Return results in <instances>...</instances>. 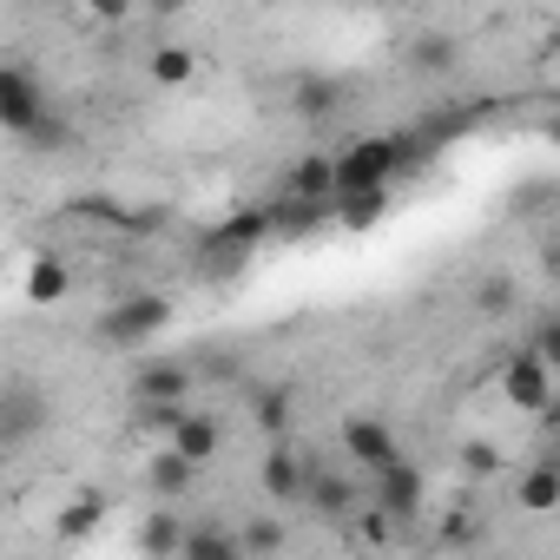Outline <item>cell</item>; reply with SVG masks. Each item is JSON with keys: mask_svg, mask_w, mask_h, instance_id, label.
<instances>
[{"mask_svg": "<svg viewBox=\"0 0 560 560\" xmlns=\"http://www.w3.org/2000/svg\"><path fill=\"white\" fill-rule=\"evenodd\" d=\"M343 80H330V73H304L298 86H291V113L298 119H311V126H324V119H337L343 113Z\"/></svg>", "mask_w": 560, "mask_h": 560, "instance_id": "9a60e30c", "label": "cell"}, {"mask_svg": "<svg viewBox=\"0 0 560 560\" xmlns=\"http://www.w3.org/2000/svg\"><path fill=\"white\" fill-rule=\"evenodd\" d=\"M462 475H475V481L501 475V448L494 442H462Z\"/></svg>", "mask_w": 560, "mask_h": 560, "instance_id": "484cf974", "label": "cell"}, {"mask_svg": "<svg viewBox=\"0 0 560 560\" xmlns=\"http://www.w3.org/2000/svg\"><path fill=\"white\" fill-rule=\"evenodd\" d=\"M47 119V93H40V80H34V67H0V126H8L14 139H27L34 126Z\"/></svg>", "mask_w": 560, "mask_h": 560, "instance_id": "52a82bcc", "label": "cell"}, {"mask_svg": "<svg viewBox=\"0 0 560 560\" xmlns=\"http://www.w3.org/2000/svg\"><path fill=\"white\" fill-rule=\"evenodd\" d=\"M145 488H152V501H185V494L198 488V462L165 442V448L145 462Z\"/></svg>", "mask_w": 560, "mask_h": 560, "instance_id": "4fadbf2b", "label": "cell"}, {"mask_svg": "<svg viewBox=\"0 0 560 560\" xmlns=\"http://www.w3.org/2000/svg\"><path fill=\"white\" fill-rule=\"evenodd\" d=\"M343 455H350L363 475H376V468L402 462V442H396L389 422H376V416H350V422H343Z\"/></svg>", "mask_w": 560, "mask_h": 560, "instance_id": "8fae6325", "label": "cell"}, {"mask_svg": "<svg viewBox=\"0 0 560 560\" xmlns=\"http://www.w3.org/2000/svg\"><path fill=\"white\" fill-rule=\"evenodd\" d=\"M257 481H264V494H270L277 508H304V481H311V462H304V448H291L284 435H277V442L264 448V468H257Z\"/></svg>", "mask_w": 560, "mask_h": 560, "instance_id": "ba28073f", "label": "cell"}, {"mask_svg": "<svg viewBox=\"0 0 560 560\" xmlns=\"http://www.w3.org/2000/svg\"><path fill=\"white\" fill-rule=\"evenodd\" d=\"M376 8H396V0H376Z\"/></svg>", "mask_w": 560, "mask_h": 560, "instance_id": "1f68e13d", "label": "cell"}, {"mask_svg": "<svg viewBox=\"0 0 560 560\" xmlns=\"http://www.w3.org/2000/svg\"><path fill=\"white\" fill-rule=\"evenodd\" d=\"M145 73H152L159 86H191V73H198V60H191L185 47H152V60H145Z\"/></svg>", "mask_w": 560, "mask_h": 560, "instance_id": "cb8c5ba5", "label": "cell"}, {"mask_svg": "<svg viewBox=\"0 0 560 560\" xmlns=\"http://www.w3.org/2000/svg\"><path fill=\"white\" fill-rule=\"evenodd\" d=\"M514 501L527 508V514H553L560 508V468L540 455V462H527L521 468V481H514Z\"/></svg>", "mask_w": 560, "mask_h": 560, "instance_id": "e0dca14e", "label": "cell"}, {"mask_svg": "<svg viewBox=\"0 0 560 560\" xmlns=\"http://www.w3.org/2000/svg\"><path fill=\"white\" fill-rule=\"evenodd\" d=\"M86 14H93V21H113V27H119V21L132 14V0H86Z\"/></svg>", "mask_w": 560, "mask_h": 560, "instance_id": "4dcf8cb0", "label": "cell"}, {"mask_svg": "<svg viewBox=\"0 0 560 560\" xmlns=\"http://www.w3.org/2000/svg\"><path fill=\"white\" fill-rule=\"evenodd\" d=\"M514 304H521V277H514V270L475 277V317H508Z\"/></svg>", "mask_w": 560, "mask_h": 560, "instance_id": "44dd1931", "label": "cell"}, {"mask_svg": "<svg viewBox=\"0 0 560 560\" xmlns=\"http://www.w3.org/2000/svg\"><path fill=\"white\" fill-rule=\"evenodd\" d=\"M54 409H47V396L34 389V383H8V396H0V448H27L34 435H40V422H47Z\"/></svg>", "mask_w": 560, "mask_h": 560, "instance_id": "9c48e42d", "label": "cell"}, {"mask_svg": "<svg viewBox=\"0 0 560 560\" xmlns=\"http://www.w3.org/2000/svg\"><path fill=\"white\" fill-rule=\"evenodd\" d=\"M172 324V298H159V291H132V298H119L106 317H100V343H113V350H139V343H152L159 330Z\"/></svg>", "mask_w": 560, "mask_h": 560, "instance_id": "3957f363", "label": "cell"}, {"mask_svg": "<svg viewBox=\"0 0 560 560\" xmlns=\"http://www.w3.org/2000/svg\"><path fill=\"white\" fill-rule=\"evenodd\" d=\"M527 350H540V357H547V370L560 376V317H547V324H534V337H527Z\"/></svg>", "mask_w": 560, "mask_h": 560, "instance_id": "f546056e", "label": "cell"}, {"mask_svg": "<svg viewBox=\"0 0 560 560\" xmlns=\"http://www.w3.org/2000/svg\"><path fill=\"white\" fill-rule=\"evenodd\" d=\"M73 291V270L60 257H34L27 264V304H60Z\"/></svg>", "mask_w": 560, "mask_h": 560, "instance_id": "7402d4cb", "label": "cell"}, {"mask_svg": "<svg viewBox=\"0 0 560 560\" xmlns=\"http://www.w3.org/2000/svg\"><path fill=\"white\" fill-rule=\"evenodd\" d=\"M93 521H100V494H80V501H73V514L60 521V540H80Z\"/></svg>", "mask_w": 560, "mask_h": 560, "instance_id": "f1b7e54d", "label": "cell"}, {"mask_svg": "<svg viewBox=\"0 0 560 560\" xmlns=\"http://www.w3.org/2000/svg\"><path fill=\"white\" fill-rule=\"evenodd\" d=\"M501 396H508L521 416H553V409H560V376L547 370L540 350H514L508 370H501Z\"/></svg>", "mask_w": 560, "mask_h": 560, "instance_id": "277c9868", "label": "cell"}, {"mask_svg": "<svg viewBox=\"0 0 560 560\" xmlns=\"http://www.w3.org/2000/svg\"><path fill=\"white\" fill-rule=\"evenodd\" d=\"M185 560H244V534L198 521V527H185Z\"/></svg>", "mask_w": 560, "mask_h": 560, "instance_id": "ac0fdd59", "label": "cell"}, {"mask_svg": "<svg viewBox=\"0 0 560 560\" xmlns=\"http://www.w3.org/2000/svg\"><path fill=\"white\" fill-rule=\"evenodd\" d=\"M185 409H191V402H132V422H139L145 435H165V442H172V429L185 422Z\"/></svg>", "mask_w": 560, "mask_h": 560, "instance_id": "d4e9b609", "label": "cell"}, {"mask_svg": "<svg viewBox=\"0 0 560 560\" xmlns=\"http://www.w3.org/2000/svg\"><path fill=\"white\" fill-rule=\"evenodd\" d=\"M370 501L402 527V521H416V514H422V501H429V475L402 455V462H389V468H376V475H370Z\"/></svg>", "mask_w": 560, "mask_h": 560, "instance_id": "8992f818", "label": "cell"}, {"mask_svg": "<svg viewBox=\"0 0 560 560\" xmlns=\"http://www.w3.org/2000/svg\"><path fill=\"white\" fill-rule=\"evenodd\" d=\"M27 145H40V152H67V145H73V126H67L60 113H47V119L27 132Z\"/></svg>", "mask_w": 560, "mask_h": 560, "instance_id": "83f0119b", "label": "cell"}, {"mask_svg": "<svg viewBox=\"0 0 560 560\" xmlns=\"http://www.w3.org/2000/svg\"><path fill=\"white\" fill-rule=\"evenodd\" d=\"M402 67H409L416 80H448V73L462 67V47H455V34L429 27V34H409V40H402Z\"/></svg>", "mask_w": 560, "mask_h": 560, "instance_id": "7c38bea8", "label": "cell"}, {"mask_svg": "<svg viewBox=\"0 0 560 560\" xmlns=\"http://www.w3.org/2000/svg\"><path fill=\"white\" fill-rule=\"evenodd\" d=\"M396 172H402V132L357 139V145L337 152V198H343V191H383Z\"/></svg>", "mask_w": 560, "mask_h": 560, "instance_id": "7a4b0ae2", "label": "cell"}, {"mask_svg": "<svg viewBox=\"0 0 560 560\" xmlns=\"http://www.w3.org/2000/svg\"><path fill=\"white\" fill-rule=\"evenodd\" d=\"M383 211H389V185H383V191H343V198H337V218H343V231H370Z\"/></svg>", "mask_w": 560, "mask_h": 560, "instance_id": "603a6c76", "label": "cell"}, {"mask_svg": "<svg viewBox=\"0 0 560 560\" xmlns=\"http://www.w3.org/2000/svg\"><path fill=\"white\" fill-rule=\"evenodd\" d=\"M304 462H311L304 508H317V521H357V508L370 501L363 468H357V462H350V468H337V462H330V455H317V448H304Z\"/></svg>", "mask_w": 560, "mask_h": 560, "instance_id": "6da1fadb", "label": "cell"}, {"mask_svg": "<svg viewBox=\"0 0 560 560\" xmlns=\"http://www.w3.org/2000/svg\"><path fill=\"white\" fill-rule=\"evenodd\" d=\"M250 422L277 442V435L291 429V389H284V383H257V389H250Z\"/></svg>", "mask_w": 560, "mask_h": 560, "instance_id": "ffe728a7", "label": "cell"}, {"mask_svg": "<svg viewBox=\"0 0 560 560\" xmlns=\"http://www.w3.org/2000/svg\"><path fill=\"white\" fill-rule=\"evenodd\" d=\"M172 448H185L198 468L218 462V455H224V416H218V409H185V422L172 429Z\"/></svg>", "mask_w": 560, "mask_h": 560, "instance_id": "5bb4252c", "label": "cell"}, {"mask_svg": "<svg viewBox=\"0 0 560 560\" xmlns=\"http://www.w3.org/2000/svg\"><path fill=\"white\" fill-rule=\"evenodd\" d=\"M270 237H277L270 205H264V211H237L231 224H218V231L205 237V257H198V264H205V270H231V264H244V257H250L257 244H270Z\"/></svg>", "mask_w": 560, "mask_h": 560, "instance_id": "5b68a950", "label": "cell"}, {"mask_svg": "<svg viewBox=\"0 0 560 560\" xmlns=\"http://www.w3.org/2000/svg\"><path fill=\"white\" fill-rule=\"evenodd\" d=\"M244 534V553H277L291 534H284V521H250V527H237Z\"/></svg>", "mask_w": 560, "mask_h": 560, "instance_id": "4316f807", "label": "cell"}, {"mask_svg": "<svg viewBox=\"0 0 560 560\" xmlns=\"http://www.w3.org/2000/svg\"><path fill=\"white\" fill-rule=\"evenodd\" d=\"M139 547H145V553H185V521H178L172 501H159V508L139 521Z\"/></svg>", "mask_w": 560, "mask_h": 560, "instance_id": "d6986e66", "label": "cell"}, {"mask_svg": "<svg viewBox=\"0 0 560 560\" xmlns=\"http://www.w3.org/2000/svg\"><path fill=\"white\" fill-rule=\"evenodd\" d=\"M284 191H298V198H317V205H337V159H330V152H311V159H298V165H291V178H284Z\"/></svg>", "mask_w": 560, "mask_h": 560, "instance_id": "2e32d148", "label": "cell"}, {"mask_svg": "<svg viewBox=\"0 0 560 560\" xmlns=\"http://www.w3.org/2000/svg\"><path fill=\"white\" fill-rule=\"evenodd\" d=\"M191 383L198 370L178 363V357H145L132 370V402H191Z\"/></svg>", "mask_w": 560, "mask_h": 560, "instance_id": "30bf717a", "label": "cell"}]
</instances>
